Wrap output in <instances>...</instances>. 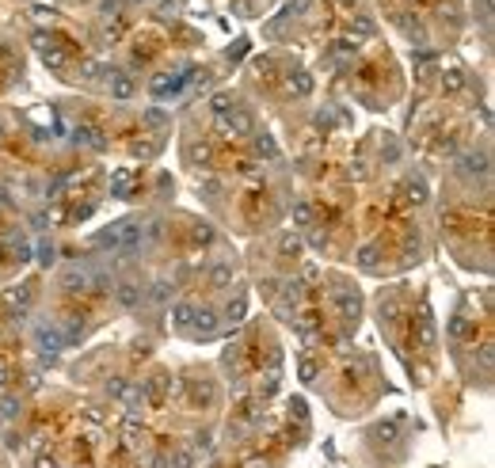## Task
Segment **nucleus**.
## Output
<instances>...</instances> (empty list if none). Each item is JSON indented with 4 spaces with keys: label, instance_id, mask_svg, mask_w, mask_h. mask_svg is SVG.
<instances>
[{
    "label": "nucleus",
    "instance_id": "f257e3e1",
    "mask_svg": "<svg viewBox=\"0 0 495 468\" xmlns=\"http://www.w3.org/2000/svg\"><path fill=\"white\" fill-rule=\"evenodd\" d=\"M34 293H38V289H34V282H19V286H8L4 293H0V309H4L12 320L19 324V320L27 316V309H31Z\"/></svg>",
    "mask_w": 495,
    "mask_h": 468
},
{
    "label": "nucleus",
    "instance_id": "f03ea898",
    "mask_svg": "<svg viewBox=\"0 0 495 468\" xmlns=\"http://www.w3.org/2000/svg\"><path fill=\"white\" fill-rule=\"evenodd\" d=\"M190 73H195V69L190 65H179V69H172V73H164V76H153V84H148V91H153V96L157 99H164L168 91H183V84L190 80Z\"/></svg>",
    "mask_w": 495,
    "mask_h": 468
},
{
    "label": "nucleus",
    "instance_id": "7ed1b4c3",
    "mask_svg": "<svg viewBox=\"0 0 495 468\" xmlns=\"http://www.w3.org/2000/svg\"><path fill=\"white\" fill-rule=\"evenodd\" d=\"M221 122V130L229 133V137H252L256 133V118L248 115V111H240V107H232L225 118H217Z\"/></svg>",
    "mask_w": 495,
    "mask_h": 468
},
{
    "label": "nucleus",
    "instance_id": "20e7f679",
    "mask_svg": "<svg viewBox=\"0 0 495 468\" xmlns=\"http://www.w3.org/2000/svg\"><path fill=\"white\" fill-rule=\"evenodd\" d=\"M34 46H38V58L46 61L50 69H65V65H69V54H65V49H61L54 38H46L42 31L34 34Z\"/></svg>",
    "mask_w": 495,
    "mask_h": 468
},
{
    "label": "nucleus",
    "instance_id": "39448f33",
    "mask_svg": "<svg viewBox=\"0 0 495 468\" xmlns=\"http://www.w3.org/2000/svg\"><path fill=\"white\" fill-rule=\"evenodd\" d=\"M358 309H362V301H358V293L351 286L336 289V312H339V320L343 324H355L358 320Z\"/></svg>",
    "mask_w": 495,
    "mask_h": 468
},
{
    "label": "nucleus",
    "instance_id": "423d86ee",
    "mask_svg": "<svg viewBox=\"0 0 495 468\" xmlns=\"http://www.w3.org/2000/svg\"><path fill=\"white\" fill-rule=\"evenodd\" d=\"M34 343H38L42 354H58L61 346H65V339H61L58 324H54V328H50V324H38V328H34Z\"/></svg>",
    "mask_w": 495,
    "mask_h": 468
},
{
    "label": "nucleus",
    "instance_id": "0eeeda50",
    "mask_svg": "<svg viewBox=\"0 0 495 468\" xmlns=\"http://www.w3.org/2000/svg\"><path fill=\"white\" fill-rule=\"evenodd\" d=\"M187 331H195V335H214V331H217L214 309H206V304H195V320H190Z\"/></svg>",
    "mask_w": 495,
    "mask_h": 468
},
{
    "label": "nucleus",
    "instance_id": "6e6552de",
    "mask_svg": "<svg viewBox=\"0 0 495 468\" xmlns=\"http://www.w3.org/2000/svg\"><path fill=\"white\" fill-rule=\"evenodd\" d=\"M61 289H65V293H88L91 289V271H80V267L65 271L61 274Z\"/></svg>",
    "mask_w": 495,
    "mask_h": 468
},
{
    "label": "nucleus",
    "instance_id": "1a4fd4ad",
    "mask_svg": "<svg viewBox=\"0 0 495 468\" xmlns=\"http://www.w3.org/2000/svg\"><path fill=\"white\" fill-rule=\"evenodd\" d=\"M115 301L122 304V309H138V304L145 301V286H138V282H122V286H115Z\"/></svg>",
    "mask_w": 495,
    "mask_h": 468
},
{
    "label": "nucleus",
    "instance_id": "9d476101",
    "mask_svg": "<svg viewBox=\"0 0 495 468\" xmlns=\"http://www.w3.org/2000/svg\"><path fill=\"white\" fill-rule=\"evenodd\" d=\"M107 91H111V99H118V103H126V99H133V80H130V73H111V80H107Z\"/></svg>",
    "mask_w": 495,
    "mask_h": 468
},
{
    "label": "nucleus",
    "instance_id": "9b49d317",
    "mask_svg": "<svg viewBox=\"0 0 495 468\" xmlns=\"http://www.w3.org/2000/svg\"><path fill=\"white\" fill-rule=\"evenodd\" d=\"M73 141H76V145L96 148V153H103V148H107V137H103L96 126H76V130H73Z\"/></svg>",
    "mask_w": 495,
    "mask_h": 468
},
{
    "label": "nucleus",
    "instance_id": "f8f14e48",
    "mask_svg": "<svg viewBox=\"0 0 495 468\" xmlns=\"http://www.w3.org/2000/svg\"><path fill=\"white\" fill-rule=\"evenodd\" d=\"M286 91H289V96H309V91H313V76L301 73V69L286 73Z\"/></svg>",
    "mask_w": 495,
    "mask_h": 468
},
{
    "label": "nucleus",
    "instance_id": "ddd939ff",
    "mask_svg": "<svg viewBox=\"0 0 495 468\" xmlns=\"http://www.w3.org/2000/svg\"><path fill=\"white\" fill-rule=\"evenodd\" d=\"M195 304L198 301H175V309H172V324L179 331H187L190 328V320H195Z\"/></svg>",
    "mask_w": 495,
    "mask_h": 468
},
{
    "label": "nucleus",
    "instance_id": "4468645a",
    "mask_svg": "<svg viewBox=\"0 0 495 468\" xmlns=\"http://www.w3.org/2000/svg\"><path fill=\"white\" fill-rule=\"evenodd\" d=\"M214 240H217L214 225H206V221H195V225H190V244H195V247H210Z\"/></svg>",
    "mask_w": 495,
    "mask_h": 468
},
{
    "label": "nucleus",
    "instance_id": "2eb2a0df",
    "mask_svg": "<svg viewBox=\"0 0 495 468\" xmlns=\"http://www.w3.org/2000/svg\"><path fill=\"white\" fill-rule=\"evenodd\" d=\"M232 274H236V271H232V263H214V267H210V286H214V289H229L232 286Z\"/></svg>",
    "mask_w": 495,
    "mask_h": 468
},
{
    "label": "nucleus",
    "instance_id": "dca6fc26",
    "mask_svg": "<svg viewBox=\"0 0 495 468\" xmlns=\"http://www.w3.org/2000/svg\"><path fill=\"white\" fill-rule=\"evenodd\" d=\"M465 88V69H446V73H442V91H446V96H457V91H461Z\"/></svg>",
    "mask_w": 495,
    "mask_h": 468
},
{
    "label": "nucleus",
    "instance_id": "f3484780",
    "mask_svg": "<svg viewBox=\"0 0 495 468\" xmlns=\"http://www.w3.org/2000/svg\"><path fill=\"white\" fill-rule=\"evenodd\" d=\"M461 172L465 175H484L487 172V156L484 153H465L461 156Z\"/></svg>",
    "mask_w": 495,
    "mask_h": 468
},
{
    "label": "nucleus",
    "instance_id": "a211bd4d",
    "mask_svg": "<svg viewBox=\"0 0 495 468\" xmlns=\"http://www.w3.org/2000/svg\"><path fill=\"white\" fill-rule=\"evenodd\" d=\"M210 160H214L210 145H187V164L190 168H210Z\"/></svg>",
    "mask_w": 495,
    "mask_h": 468
},
{
    "label": "nucleus",
    "instance_id": "6ab92c4d",
    "mask_svg": "<svg viewBox=\"0 0 495 468\" xmlns=\"http://www.w3.org/2000/svg\"><path fill=\"white\" fill-rule=\"evenodd\" d=\"M12 419H19V396L4 392L0 396V423H12Z\"/></svg>",
    "mask_w": 495,
    "mask_h": 468
},
{
    "label": "nucleus",
    "instance_id": "aec40b11",
    "mask_svg": "<svg viewBox=\"0 0 495 468\" xmlns=\"http://www.w3.org/2000/svg\"><path fill=\"white\" fill-rule=\"evenodd\" d=\"M252 137H256V148H259V156H267V160H278V145H274V137L271 133H252Z\"/></svg>",
    "mask_w": 495,
    "mask_h": 468
},
{
    "label": "nucleus",
    "instance_id": "412c9836",
    "mask_svg": "<svg viewBox=\"0 0 495 468\" xmlns=\"http://www.w3.org/2000/svg\"><path fill=\"white\" fill-rule=\"evenodd\" d=\"M141 126H148V130H164L168 126V115L160 107H148V111H141Z\"/></svg>",
    "mask_w": 495,
    "mask_h": 468
},
{
    "label": "nucleus",
    "instance_id": "4be33fe9",
    "mask_svg": "<svg viewBox=\"0 0 495 468\" xmlns=\"http://www.w3.org/2000/svg\"><path fill=\"white\" fill-rule=\"evenodd\" d=\"M244 312H248V301H244V297H232V301L225 304V320L240 324V320H244Z\"/></svg>",
    "mask_w": 495,
    "mask_h": 468
},
{
    "label": "nucleus",
    "instance_id": "5701e85b",
    "mask_svg": "<svg viewBox=\"0 0 495 468\" xmlns=\"http://www.w3.org/2000/svg\"><path fill=\"white\" fill-rule=\"evenodd\" d=\"M130 187H133V175L130 172H118L115 179H111V194H115V198H126V194H130Z\"/></svg>",
    "mask_w": 495,
    "mask_h": 468
},
{
    "label": "nucleus",
    "instance_id": "b1692460",
    "mask_svg": "<svg viewBox=\"0 0 495 468\" xmlns=\"http://www.w3.org/2000/svg\"><path fill=\"white\" fill-rule=\"evenodd\" d=\"M278 252L286 255V259H297V255H301V240H297L294 232H286V236H278Z\"/></svg>",
    "mask_w": 495,
    "mask_h": 468
},
{
    "label": "nucleus",
    "instance_id": "393cba45",
    "mask_svg": "<svg viewBox=\"0 0 495 468\" xmlns=\"http://www.w3.org/2000/svg\"><path fill=\"white\" fill-rule=\"evenodd\" d=\"M168 297H172V282H153V289H148V301H153V304H164Z\"/></svg>",
    "mask_w": 495,
    "mask_h": 468
},
{
    "label": "nucleus",
    "instance_id": "a878e982",
    "mask_svg": "<svg viewBox=\"0 0 495 468\" xmlns=\"http://www.w3.org/2000/svg\"><path fill=\"white\" fill-rule=\"evenodd\" d=\"M309 221H313V205H309V202H297V205H294V225H297V229H305Z\"/></svg>",
    "mask_w": 495,
    "mask_h": 468
},
{
    "label": "nucleus",
    "instance_id": "bb28decb",
    "mask_svg": "<svg viewBox=\"0 0 495 468\" xmlns=\"http://www.w3.org/2000/svg\"><path fill=\"white\" fill-rule=\"evenodd\" d=\"M297 373H301V381H313L316 373H320V361L316 358H301L297 361Z\"/></svg>",
    "mask_w": 495,
    "mask_h": 468
},
{
    "label": "nucleus",
    "instance_id": "cd10ccee",
    "mask_svg": "<svg viewBox=\"0 0 495 468\" xmlns=\"http://www.w3.org/2000/svg\"><path fill=\"white\" fill-rule=\"evenodd\" d=\"M210 107H214V115H217V118H225V115H229V111H232V99L225 96V91H217V96H214V103H210Z\"/></svg>",
    "mask_w": 495,
    "mask_h": 468
},
{
    "label": "nucleus",
    "instance_id": "c85d7f7f",
    "mask_svg": "<svg viewBox=\"0 0 495 468\" xmlns=\"http://www.w3.org/2000/svg\"><path fill=\"white\" fill-rule=\"evenodd\" d=\"M316 0H286V16H305Z\"/></svg>",
    "mask_w": 495,
    "mask_h": 468
},
{
    "label": "nucleus",
    "instance_id": "c756f323",
    "mask_svg": "<svg viewBox=\"0 0 495 468\" xmlns=\"http://www.w3.org/2000/svg\"><path fill=\"white\" fill-rule=\"evenodd\" d=\"M118 8H122V0H103V4H99V16H103V19H118V16H122Z\"/></svg>",
    "mask_w": 495,
    "mask_h": 468
},
{
    "label": "nucleus",
    "instance_id": "7c9ffc66",
    "mask_svg": "<svg viewBox=\"0 0 495 468\" xmlns=\"http://www.w3.org/2000/svg\"><path fill=\"white\" fill-rule=\"evenodd\" d=\"M450 335H454V339H465V335H469V316H454V324H450Z\"/></svg>",
    "mask_w": 495,
    "mask_h": 468
},
{
    "label": "nucleus",
    "instance_id": "2f4dec72",
    "mask_svg": "<svg viewBox=\"0 0 495 468\" xmlns=\"http://www.w3.org/2000/svg\"><path fill=\"white\" fill-rule=\"evenodd\" d=\"M175 468H195V453L179 449V453H175Z\"/></svg>",
    "mask_w": 495,
    "mask_h": 468
},
{
    "label": "nucleus",
    "instance_id": "473e14b6",
    "mask_svg": "<svg viewBox=\"0 0 495 468\" xmlns=\"http://www.w3.org/2000/svg\"><path fill=\"white\" fill-rule=\"evenodd\" d=\"M38 259L42 263H54V244H38Z\"/></svg>",
    "mask_w": 495,
    "mask_h": 468
},
{
    "label": "nucleus",
    "instance_id": "72a5a7b5",
    "mask_svg": "<svg viewBox=\"0 0 495 468\" xmlns=\"http://www.w3.org/2000/svg\"><path fill=\"white\" fill-rule=\"evenodd\" d=\"M232 8H236V16H252V0H232Z\"/></svg>",
    "mask_w": 495,
    "mask_h": 468
},
{
    "label": "nucleus",
    "instance_id": "f704fd0d",
    "mask_svg": "<svg viewBox=\"0 0 495 468\" xmlns=\"http://www.w3.org/2000/svg\"><path fill=\"white\" fill-rule=\"evenodd\" d=\"M210 438H214V434H210V430H202V434H195V445H198V449H210Z\"/></svg>",
    "mask_w": 495,
    "mask_h": 468
},
{
    "label": "nucleus",
    "instance_id": "c9c22d12",
    "mask_svg": "<svg viewBox=\"0 0 495 468\" xmlns=\"http://www.w3.org/2000/svg\"><path fill=\"white\" fill-rule=\"evenodd\" d=\"M133 4H141V0H133Z\"/></svg>",
    "mask_w": 495,
    "mask_h": 468
}]
</instances>
